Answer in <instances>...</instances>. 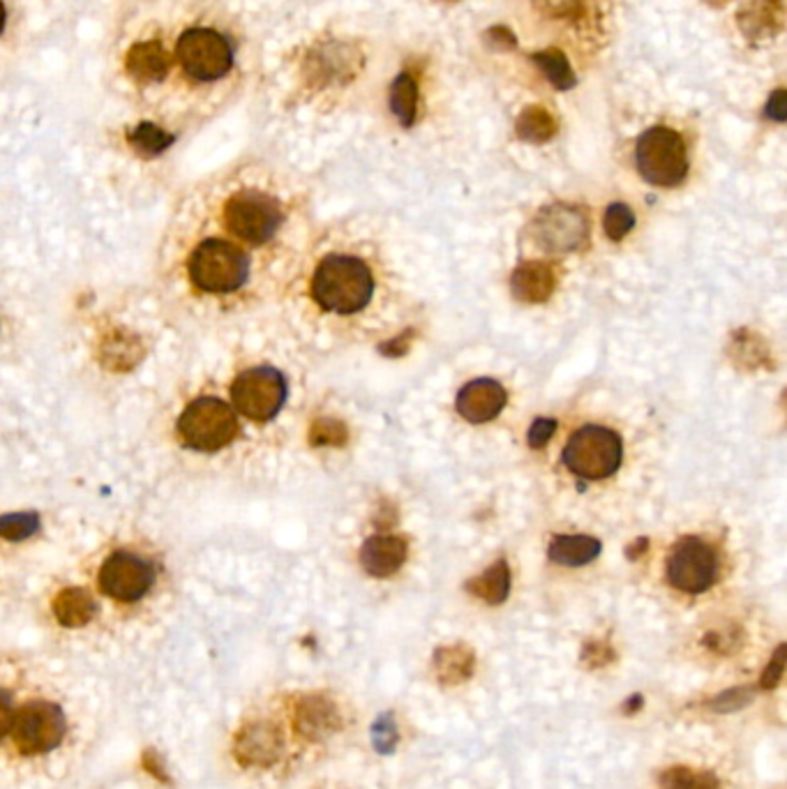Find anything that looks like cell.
Instances as JSON below:
<instances>
[{
  "mask_svg": "<svg viewBox=\"0 0 787 789\" xmlns=\"http://www.w3.org/2000/svg\"><path fill=\"white\" fill-rule=\"evenodd\" d=\"M68 735V718L51 699H31L17 709L10 737L19 755H47L63 744Z\"/></svg>",
  "mask_w": 787,
  "mask_h": 789,
  "instance_id": "9",
  "label": "cell"
},
{
  "mask_svg": "<svg viewBox=\"0 0 787 789\" xmlns=\"http://www.w3.org/2000/svg\"><path fill=\"white\" fill-rule=\"evenodd\" d=\"M518 132L522 139L529 141H545L554 134V121L541 106H531L518 121Z\"/></svg>",
  "mask_w": 787,
  "mask_h": 789,
  "instance_id": "20",
  "label": "cell"
},
{
  "mask_svg": "<svg viewBox=\"0 0 787 789\" xmlns=\"http://www.w3.org/2000/svg\"><path fill=\"white\" fill-rule=\"evenodd\" d=\"M533 61L541 65L543 74L554 83L559 91H569V89L575 86V76L571 72V65H569V61L564 59V53H561V51H554V49L541 51V53L533 55Z\"/></svg>",
  "mask_w": 787,
  "mask_h": 789,
  "instance_id": "19",
  "label": "cell"
},
{
  "mask_svg": "<svg viewBox=\"0 0 787 789\" xmlns=\"http://www.w3.org/2000/svg\"><path fill=\"white\" fill-rule=\"evenodd\" d=\"M416 104H418L416 81L411 79V74L402 72V74L396 79V83H392L390 106H392V114L398 116V121H400L405 127H411L413 121H416Z\"/></svg>",
  "mask_w": 787,
  "mask_h": 789,
  "instance_id": "17",
  "label": "cell"
},
{
  "mask_svg": "<svg viewBox=\"0 0 787 789\" xmlns=\"http://www.w3.org/2000/svg\"><path fill=\"white\" fill-rule=\"evenodd\" d=\"M187 215L200 219L219 234L249 247L268 245L285 224V211L270 192L238 181L206 183L187 204Z\"/></svg>",
  "mask_w": 787,
  "mask_h": 789,
  "instance_id": "2",
  "label": "cell"
},
{
  "mask_svg": "<svg viewBox=\"0 0 787 789\" xmlns=\"http://www.w3.org/2000/svg\"><path fill=\"white\" fill-rule=\"evenodd\" d=\"M471 588L488 603H501L505 596H509V588H511V573L509 566H505V561H497L492 568H488L471 584Z\"/></svg>",
  "mask_w": 787,
  "mask_h": 789,
  "instance_id": "18",
  "label": "cell"
},
{
  "mask_svg": "<svg viewBox=\"0 0 787 789\" xmlns=\"http://www.w3.org/2000/svg\"><path fill=\"white\" fill-rule=\"evenodd\" d=\"M603 224H605V234L612 240H622L635 227V215L624 204H612L605 213Z\"/></svg>",
  "mask_w": 787,
  "mask_h": 789,
  "instance_id": "21",
  "label": "cell"
},
{
  "mask_svg": "<svg viewBox=\"0 0 787 789\" xmlns=\"http://www.w3.org/2000/svg\"><path fill=\"white\" fill-rule=\"evenodd\" d=\"M14 716H17L14 701L10 699V695H8V693L0 690V741H3V739H8V737H10L12 723H14Z\"/></svg>",
  "mask_w": 787,
  "mask_h": 789,
  "instance_id": "23",
  "label": "cell"
},
{
  "mask_svg": "<svg viewBox=\"0 0 787 789\" xmlns=\"http://www.w3.org/2000/svg\"><path fill=\"white\" fill-rule=\"evenodd\" d=\"M513 291L524 303H543L554 289V275L545 264H524L513 275Z\"/></svg>",
  "mask_w": 787,
  "mask_h": 789,
  "instance_id": "15",
  "label": "cell"
},
{
  "mask_svg": "<svg viewBox=\"0 0 787 789\" xmlns=\"http://www.w3.org/2000/svg\"><path fill=\"white\" fill-rule=\"evenodd\" d=\"M6 28H8V6L6 0H0V35L6 33Z\"/></svg>",
  "mask_w": 787,
  "mask_h": 789,
  "instance_id": "26",
  "label": "cell"
},
{
  "mask_svg": "<svg viewBox=\"0 0 787 789\" xmlns=\"http://www.w3.org/2000/svg\"><path fill=\"white\" fill-rule=\"evenodd\" d=\"M375 737H377L379 750H390L392 746H396V727H392V723L388 720V716H384V718L377 723Z\"/></svg>",
  "mask_w": 787,
  "mask_h": 789,
  "instance_id": "24",
  "label": "cell"
},
{
  "mask_svg": "<svg viewBox=\"0 0 787 789\" xmlns=\"http://www.w3.org/2000/svg\"><path fill=\"white\" fill-rule=\"evenodd\" d=\"M241 432V416L227 398L219 394H194L176 418V437L181 445L196 455H215L227 450Z\"/></svg>",
  "mask_w": 787,
  "mask_h": 789,
  "instance_id": "4",
  "label": "cell"
},
{
  "mask_svg": "<svg viewBox=\"0 0 787 789\" xmlns=\"http://www.w3.org/2000/svg\"><path fill=\"white\" fill-rule=\"evenodd\" d=\"M375 279L360 259L330 255L313 277V298L335 315H354L370 303Z\"/></svg>",
  "mask_w": 787,
  "mask_h": 789,
  "instance_id": "5",
  "label": "cell"
},
{
  "mask_svg": "<svg viewBox=\"0 0 787 789\" xmlns=\"http://www.w3.org/2000/svg\"><path fill=\"white\" fill-rule=\"evenodd\" d=\"M407 559V543L396 535H375L360 550L362 568L375 577H388L402 568Z\"/></svg>",
  "mask_w": 787,
  "mask_h": 789,
  "instance_id": "14",
  "label": "cell"
},
{
  "mask_svg": "<svg viewBox=\"0 0 787 789\" xmlns=\"http://www.w3.org/2000/svg\"><path fill=\"white\" fill-rule=\"evenodd\" d=\"M505 400H509V394H505L501 383L494 379H476L458 392L456 407L469 422H488L501 413Z\"/></svg>",
  "mask_w": 787,
  "mask_h": 789,
  "instance_id": "12",
  "label": "cell"
},
{
  "mask_svg": "<svg viewBox=\"0 0 787 789\" xmlns=\"http://www.w3.org/2000/svg\"><path fill=\"white\" fill-rule=\"evenodd\" d=\"M187 247L181 255V277L196 303H227L252 277L249 249L208 224L185 217Z\"/></svg>",
  "mask_w": 787,
  "mask_h": 789,
  "instance_id": "3",
  "label": "cell"
},
{
  "mask_svg": "<svg viewBox=\"0 0 787 789\" xmlns=\"http://www.w3.org/2000/svg\"><path fill=\"white\" fill-rule=\"evenodd\" d=\"M157 580L155 561L142 550L121 545L111 550L98 566L95 582L100 594L109 601L132 605L144 601Z\"/></svg>",
  "mask_w": 787,
  "mask_h": 789,
  "instance_id": "6",
  "label": "cell"
},
{
  "mask_svg": "<svg viewBox=\"0 0 787 789\" xmlns=\"http://www.w3.org/2000/svg\"><path fill=\"white\" fill-rule=\"evenodd\" d=\"M637 172L658 187H677L688 174V153L682 134L670 127L646 130L635 148Z\"/></svg>",
  "mask_w": 787,
  "mask_h": 789,
  "instance_id": "7",
  "label": "cell"
},
{
  "mask_svg": "<svg viewBox=\"0 0 787 789\" xmlns=\"http://www.w3.org/2000/svg\"><path fill=\"white\" fill-rule=\"evenodd\" d=\"M718 575V554L699 539H684L667 556V580L684 594H702Z\"/></svg>",
  "mask_w": 787,
  "mask_h": 789,
  "instance_id": "11",
  "label": "cell"
},
{
  "mask_svg": "<svg viewBox=\"0 0 787 789\" xmlns=\"http://www.w3.org/2000/svg\"><path fill=\"white\" fill-rule=\"evenodd\" d=\"M554 430H556V422H554V420L541 418V420H536V422H533V426L529 428L527 441H529V445H533V448H543V445L552 439Z\"/></svg>",
  "mask_w": 787,
  "mask_h": 789,
  "instance_id": "22",
  "label": "cell"
},
{
  "mask_svg": "<svg viewBox=\"0 0 787 789\" xmlns=\"http://www.w3.org/2000/svg\"><path fill=\"white\" fill-rule=\"evenodd\" d=\"M227 400L241 418L266 422L285 407L287 381L275 368L257 365L234 377Z\"/></svg>",
  "mask_w": 787,
  "mask_h": 789,
  "instance_id": "8",
  "label": "cell"
},
{
  "mask_svg": "<svg viewBox=\"0 0 787 789\" xmlns=\"http://www.w3.org/2000/svg\"><path fill=\"white\" fill-rule=\"evenodd\" d=\"M767 116L774 119V121H778V123L785 121V91H783V89H778V91L771 95V100H769V104H767Z\"/></svg>",
  "mask_w": 787,
  "mask_h": 789,
  "instance_id": "25",
  "label": "cell"
},
{
  "mask_svg": "<svg viewBox=\"0 0 787 789\" xmlns=\"http://www.w3.org/2000/svg\"><path fill=\"white\" fill-rule=\"evenodd\" d=\"M539 234L550 249H573L586 238V219L571 208H552L541 217Z\"/></svg>",
  "mask_w": 787,
  "mask_h": 789,
  "instance_id": "13",
  "label": "cell"
},
{
  "mask_svg": "<svg viewBox=\"0 0 787 789\" xmlns=\"http://www.w3.org/2000/svg\"><path fill=\"white\" fill-rule=\"evenodd\" d=\"M241 68V44L215 0H153L116 33L111 74L119 95L160 125L215 114Z\"/></svg>",
  "mask_w": 787,
  "mask_h": 789,
  "instance_id": "1",
  "label": "cell"
},
{
  "mask_svg": "<svg viewBox=\"0 0 787 789\" xmlns=\"http://www.w3.org/2000/svg\"><path fill=\"white\" fill-rule=\"evenodd\" d=\"M622 460L624 443L620 434L599 426L580 428L564 450V464L586 481H601V478L612 475L622 467Z\"/></svg>",
  "mask_w": 787,
  "mask_h": 789,
  "instance_id": "10",
  "label": "cell"
},
{
  "mask_svg": "<svg viewBox=\"0 0 787 789\" xmlns=\"http://www.w3.org/2000/svg\"><path fill=\"white\" fill-rule=\"evenodd\" d=\"M601 554V543L592 535H556L550 545V559L559 566H584Z\"/></svg>",
  "mask_w": 787,
  "mask_h": 789,
  "instance_id": "16",
  "label": "cell"
}]
</instances>
